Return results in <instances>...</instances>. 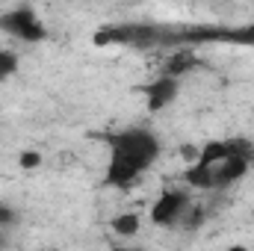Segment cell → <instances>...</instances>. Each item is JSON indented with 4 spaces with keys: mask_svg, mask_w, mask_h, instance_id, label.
<instances>
[{
    "mask_svg": "<svg viewBox=\"0 0 254 251\" xmlns=\"http://www.w3.org/2000/svg\"><path fill=\"white\" fill-rule=\"evenodd\" d=\"M104 142L110 145V163H107L104 181L119 189H127L160 157V139L154 133H148V130L107 133Z\"/></svg>",
    "mask_w": 254,
    "mask_h": 251,
    "instance_id": "cell-1",
    "label": "cell"
},
{
    "mask_svg": "<svg viewBox=\"0 0 254 251\" xmlns=\"http://www.w3.org/2000/svg\"><path fill=\"white\" fill-rule=\"evenodd\" d=\"M0 30L18 36V39H24V42H42V39L48 36L33 9H15V12L3 15V18H0Z\"/></svg>",
    "mask_w": 254,
    "mask_h": 251,
    "instance_id": "cell-2",
    "label": "cell"
},
{
    "mask_svg": "<svg viewBox=\"0 0 254 251\" xmlns=\"http://www.w3.org/2000/svg\"><path fill=\"white\" fill-rule=\"evenodd\" d=\"M187 207H190V195L181 192V189H169L157 198V204H151V222L160 225V228L175 225V222H181Z\"/></svg>",
    "mask_w": 254,
    "mask_h": 251,
    "instance_id": "cell-3",
    "label": "cell"
},
{
    "mask_svg": "<svg viewBox=\"0 0 254 251\" xmlns=\"http://www.w3.org/2000/svg\"><path fill=\"white\" fill-rule=\"evenodd\" d=\"M178 98V80L175 77H160L148 86V110L151 113H160L163 107H169L172 101Z\"/></svg>",
    "mask_w": 254,
    "mask_h": 251,
    "instance_id": "cell-4",
    "label": "cell"
},
{
    "mask_svg": "<svg viewBox=\"0 0 254 251\" xmlns=\"http://www.w3.org/2000/svg\"><path fill=\"white\" fill-rule=\"evenodd\" d=\"M246 172H249V160L228 154L222 163H216V166H213V184H216V187H228V184L240 181Z\"/></svg>",
    "mask_w": 254,
    "mask_h": 251,
    "instance_id": "cell-5",
    "label": "cell"
},
{
    "mask_svg": "<svg viewBox=\"0 0 254 251\" xmlns=\"http://www.w3.org/2000/svg\"><path fill=\"white\" fill-rule=\"evenodd\" d=\"M195 54L192 51H178V54H172L169 60H166V65H163V74L166 77H184V74H190L192 68H195Z\"/></svg>",
    "mask_w": 254,
    "mask_h": 251,
    "instance_id": "cell-6",
    "label": "cell"
},
{
    "mask_svg": "<svg viewBox=\"0 0 254 251\" xmlns=\"http://www.w3.org/2000/svg\"><path fill=\"white\" fill-rule=\"evenodd\" d=\"M187 184L190 187H198V189H213V166H201V163H190V169H187Z\"/></svg>",
    "mask_w": 254,
    "mask_h": 251,
    "instance_id": "cell-7",
    "label": "cell"
},
{
    "mask_svg": "<svg viewBox=\"0 0 254 251\" xmlns=\"http://www.w3.org/2000/svg\"><path fill=\"white\" fill-rule=\"evenodd\" d=\"M110 228H113V234H119V237H136L139 228H142V219H139V213H122V216H116V219L110 222Z\"/></svg>",
    "mask_w": 254,
    "mask_h": 251,
    "instance_id": "cell-8",
    "label": "cell"
},
{
    "mask_svg": "<svg viewBox=\"0 0 254 251\" xmlns=\"http://www.w3.org/2000/svg\"><path fill=\"white\" fill-rule=\"evenodd\" d=\"M225 157H228V142L216 139V142H207V145L201 148V154H198L195 163H201V166H216V163H222Z\"/></svg>",
    "mask_w": 254,
    "mask_h": 251,
    "instance_id": "cell-9",
    "label": "cell"
},
{
    "mask_svg": "<svg viewBox=\"0 0 254 251\" xmlns=\"http://www.w3.org/2000/svg\"><path fill=\"white\" fill-rule=\"evenodd\" d=\"M228 142V154H234V157H243V160H254V145L249 139H225Z\"/></svg>",
    "mask_w": 254,
    "mask_h": 251,
    "instance_id": "cell-10",
    "label": "cell"
},
{
    "mask_svg": "<svg viewBox=\"0 0 254 251\" xmlns=\"http://www.w3.org/2000/svg\"><path fill=\"white\" fill-rule=\"evenodd\" d=\"M15 71H18V57H15L12 51H3V48H0V80L12 77Z\"/></svg>",
    "mask_w": 254,
    "mask_h": 251,
    "instance_id": "cell-11",
    "label": "cell"
},
{
    "mask_svg": "<svg viewBox=\"0 0 254 251\" xmlns=\"http://www.w3.org/2000/svg\"><path fill=\"white\" fill-rule=\"evenodd\" d=\"M201 222H204V210L195 207V204H190V207L184 210V216H181V225H184V228H198Z\"/></svg>",
    "mask_w": 254,
    "mask_h": 251,
    "instance_id": "cell-12",
    "label": "cell"
},
{
    "mask_svg": "<svg viewBox=\"0 0 254 251\" xmlns=\"http://www.w3.org/2000/svg\"><path fill=\"white\" fill-rule=\"evenodd\" d=\"M42 160H45V157H42L39 151H21V154H18V166H21V169H27V172L39 169V166H42Z\"/></svg>",
    "mask_w": 254,
    "mask_h": 251,
    "instance_id": "cell-13",
    "label": "cell"
},
{
    "mask_svg": "<svg viewBox=\"0 0 254 251\" xmlns=\"http://www.w3.org/2000/svg\"><path fill=\"white\" fill-rule=\"evenodd\" d=\"M18 222V213L9 207V204H0V228H9V225H15Z\"/></svg>",
    "mask_w": 254,
    "mask_h": 251,
    "instance_id": "cell-14",
    "label": "cell"
},
{
    "mask_svg": "<svg viewBox=\"0 0 254 251\" xmlns=\"http://www.w3.org/2000/svg\"><path fill=\"white\" fill-rule=\"evenodd\" d=\"M198 154H201V148H195V145H181V157H184L187 163H195Z\"/></svg>",
    "mask_w": 254,
    "mask_h": 251,
    "instance_id": "cell-15",
    "label": "cell"
}]
</instances>
